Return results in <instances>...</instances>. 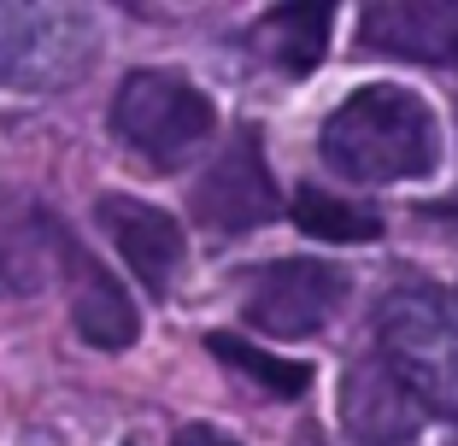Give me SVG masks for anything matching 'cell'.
Instances as JSON below:
<instances>
[{
	"label": "cell",
	"instance_id": "6da1fadb",
	"mask_svg": "<svg viewBox=\"0 0 458 446\" xmlns=\"http://www.w3.org/2000/svg\"><path fill=\"white\" fill-rule=\"evenodd\" d=\"M318 153L347 182H418L441 171V123L400 82H364L318 130Z\"/></svg>",
	"mask_w": 458,
	"mask_h": 446
},
{
	"label": "cell",
	"instance_id": "7a4b0ae2",
	"mask_svg": "<svg viewBox=\"0 0 458 446\" xmlns=\"http://www.w3.org/2000/svg\"><path fill=\"white\" fill-rule=\"evenodd\" d=\"M377 365L429 417H458V306L435 282H400L377 306Z\"/></svg>",
	"mask_w": 458,
	"mask_h": 446
},
{
	"label": "cell",
	"instance_id": "3957f363",
	"mask_svg": "<svg viewBox=\"0 0 458 446\" xmlns=\"http://www.w3.org/2000/svg\"><path fill=\"white\" fill-rule=\"evenodd\" d=\"M100 59V24L59 0H0V88L59 95Z\"/></svg>",
	"mask_w": 458,
	"mask_h": 446
},
{
	"label": "cell",
	"instance_id": "277c9868",
	"mask_svg": "<svg viewBox=\"0 0 458 446\" xmlns=\"http://www.w3.org/2000/svg\"><path fill=\"white\" fill-rule=\"evenodd\" d=\"M212 100L182 71H130L112 100V136L159 171H176L182 159H194L212 141Z\"/></svg>",
	"mask_w": 458,
	"mask_h": 446
},
{
	"label": "cell",
	"instance_id": "5b68a950",
	"mask_svg": "<svg viewBox=\"0 0 458 446\" xmlns=\"http://www.w3.org/2000/svg\"><path fill=\"white\" fill-rule=\"evenodd\" d=\"M347 294L352 276L329 258H276V265L247 276L242 324L270 341H306L329 329V317L347 306Z\"/></svg>",
	"mask_w": 458,
	"mask_h": 446
},
{
	"label": "cell",
	"instance_id": "8992f818",
	"mask_svg": "<svg viewBox=\"0 0 458 446\" xmlns=\"http://www.w3.org/2000/svg\"><path fill=\"white\" fill-rule=\"evenodd\" d=\"M189 212L212 235H247L283 212V194H276L270 164H265V136H259L253 123H242L235 141L206 164V176L189 194Z\"/></svg>",
	"mask_w": 458,
	"mask_h": 446
},
{
	"label": "cell",
	"instance_id": "52a82bcc",
	"mask_svg": "<svg viewBox=\"0 0 458 446\" xmlns=\"http://www.w3.org/2000/svg\"><path fill=\"white\" fill-rule=\"evenodd\" d=\"M95 223L106 230V241L118 247V258L135 271V282L148 294H171L182 258H189V241L176 230V217L159 212L148 200H130V194H100L95 200Z\"/></svg>",
	"mask_w": 458,
	"mask_h": 446
},
{
	"label": "cell",
	"instance_id": "ba28073f",
	"mask_svg": "<svg viewBox=\"0 0 458 446\" xmlns=\"http://www.w3.org/2000/svg\"><path fill=\"white\" fill-rule=\"evenodd\" d=\"M359 47L411 65H458V0H377L359 13Z\"/></svg>",
	"mask_w": 458,
	"mask_h": 446
},
{
	"label": "cell",
	"instance_id": "9c48e42d",
	"mask_svg": "<svg viewBox=\"0 0 458 446\" xmlns=\"http://www.w3.org/2000/svg\"><path fill=\"white\" fill-rule=\"evenodd\" d=\"M59 276H65V294H71V324H77V335L89 347L100 352L135 347V335H141L135 299L123 294V282H112V271L77 235H65V247H59Z\"/></svg>",
	"mask_w": 458,
	"mask_h": 446
},
{
	"label": "cell",
	"instance_id": "30bf717a",
	"mask_svg": "<svg viewBox=\"0 0 458 446\" xmlns=\"http://www.w3.org/2000/svg\"><path fill=\"white\" fill-rule=\"evenodd\" d=\"M341 423H347L352 446H411L423 429V411L370 352V358H352L341 376Z\"/></svg>",
	"mask_w": 458,
	"mask_h": 446
},
{
	"label": "cell",
	"instance_id": "8fae6325",
	"mask_svg": "<svg viewBox=\"0 0 458 446\" xmlns=\"http://www.w3.org/2000/svg\"><path fill=\"white\" fill-rule=\"evenodd\" d=\"M65 223L30 194H0V294H36L59 276Z\"/></svg>",
	"mask_w": 458,
	"mask_h": 446
},
{
	"label": "cell",
	"instance_id": "7c38bea8",
	"mask_svg": "<svg viewBox=\"0 0 458 446\" xmlns=\"http://www.w3.org/2000/svg\"><path fill=\"white\" fill-rule=\"evenodd\" d=\"M329 29H335V6H270L247 41H253V54L265 59L270 71H283V77H311V71L324 65V47H329Z\"/></svg>",
	"mask_w": 458,
	"mask_h": 446
},
{
	"label": "cell",
	"instance_id": "4fadbf2b",
	"mask_svg": "<svg viewBox=\"0 0 458 446\" xmlns=\"http://www.w3.org/2000/svg\"><path fill=\"white\" fill-rule=\"evenodd\" d=\"M294 223L300 235H318V241H347V247H364V241H382V212L370 200H347L335 189H294Z\"/></svg>",
	"mask_w": 458,
	"mask_h": 446
},
{
	"label": "cell",
	"instance_id": "5bb4252c",
	"mask_svg": "<svg viewBox=\"0 0 458 446\" xmlns=\"http://www.w3.org/2000/svg\"><path fill=\"white\" fill-rule=\"evenodd\" d=\"M206 347H212V358H224L235 376L259 382V388L276 393V400H306V393H311V370L306 365L276 358V352H265L259 341H247V335H212Z\"/></svg>",
	"mask_w": 458,
	"mask_h": 446
},
{
	"label": "cell",
	"instance_id": "9a60e30c",
	"mask_svg": "<svg viewBox=\"0 0 458 446\" xmlns=\"http://www.w3.org/2000/svg\"><path fill=\"white\" fill-rule=\"evenodd\" d=\"M171 446H235V441H229V434H217L212 423H182Z\"/></svg>",
	"mask_w": 458,
	"mask_h": 446
},
{
	"label": "cell",
	"instance_id": "2e32d148",
	"mask_svg": "<svg viewBox=\"0 0 458 446\" xmlns=\"http://www.w3.org/2000/svg\"><path fill=\"white\" fill-rule=\"evenodd\" d=\"M294 446H324V434H311V429H306V434H294Z\"/></svg>",
	"mask_w": 458,
	"mask_h": 446
}]
</instances>
